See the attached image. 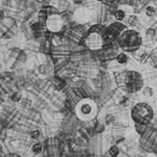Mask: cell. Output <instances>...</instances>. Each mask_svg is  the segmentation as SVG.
I'll list each match as a JSON object with an SVG mask.
<instances>
[{
    "instance_id": "cell-14",
    "label": "cell",
    "mask_w": 157,
    "mask_h": 157,
    "mask_svg": "<svg viewBox=\"0 0 157 157\" xmlns=\"http://www.w3.org/2000/svg\"><path fill=\"white\" fill-rule=\"evenodd\" d=\"M39 130H36V131H33V133H31V137H33V138H38V137H39Z\"/></svg>"
},
{
    "instance_id": "cell-13",
    "label": "cell",
    "mask_w": 157,
    "mask_h": 157,
    "mask_svg": "<svg viewBox=\"0 0 157 157\" xmlns=\"http://www.w3.org/2000/svg\"><path fill=\"white\" fill-rule=\"evenodd\" d=\"M128 23L129 25H135L136 23H137V17H136L135 15H131L128 17Z\"/></svg>"
},
{
    "instance_id": "cell-9",
    "label": "cell",
    "mask_w": 157,
    "mask_h": 157,
    "mask_svg": "<svg viewBox=\"0 0 157 157\" xmlns=\"http://www.w3.org/2000/svg\"><path fill=\"white\" fill-rule=\"evenodd\" d=\"M33 152L35 153V154H39V153H41L42 152V146H41V144L40 143H36V144H33Z\"/></svg>"
},
{
    "instance_id": "cell-12",
    "label": "cell",
    "mask_w": 157,
    "mask_h": 157,
    "mask_svg": "<svg viewBox=\"0 0 157 157\" xmlns=\"http://www.w3.org/2000/svg\"><path fill=\"white\" fill-rule=\"evenodd\" d=\"M11 99L14 101V102H18L21 100V94L20 93H13L11 96Z\"/></svg>"
},
{
    "instance_id": "cell-15",
    "label": "cell",
    "mask_w": 157,
    "mask_h": 157,
    "mask_svg": "<svg viewBox=\"0 0 157 157\" xmlns=\"http://www.w3.org/2000/svg\"><path fill=\"white\" fill-rule=\"evenodd\" d=\"M102 129H103V126H100V125H98V126L95 128V130H96L97 132H101V131H102Z\"/></svg>"
},
{
    "instance_id": "cell-2",
    "label": "cell",
    "mask_w": 157,
    "mask_h": 157,
    "mask_svg": "<svg viewBox=\"0 0 157 157\" xmlns=\"http://www.w3.org/2000/svg\"><path fill=\"white\" fill-rule=\"evenodd\" d=\"M143 85V80L141 75L135 71H128L124 76L125 90L129 93H136Z\"/></svg>"
},
{
    "instance_id": "cell-4",
    "label": "cell",
    "mask_w": 157,
    "mask_h": 157,
    "mask_svg": "<svg viewBox=\"0 0 157 157\" xmlns=\"http://www.w3.org/2000/svg\"><path fill=\"white\" fill-rule=\"evenodd\" d=\"M121 44H123L124 48H126L128 45V50H130L131 46L137 48V46H139L141 44V38H140L139 33H137L136 31H125L121 36Z\"/></svg>"
},
{
    "instance_id": "cell-3",
    "label": "cell",
    "mask_w": 157,
    "mask_h": 157,
    "mask_svg": "<svg viewBox=\"0 0 157 157\" xmlns=\"http://www.w3.org/2000/svg\"><path fill=\"white\" fill-rule=\"evenodd\" d=\"M95 105L90 100H83L78 105V115L82 120H90L95 116Z\"/></svg>"
},
{
    "instance_id": "cell-1",
    "label": "cell",
    "mask_w": 157,
    "mask_h": 157,
    "mask_svg": "<svg viewBox=\"0 0 157 157\" xmlns=\"http://www.w3.org/2000/svg\"><path fill=\"white\" fill-rule=\"evenodd\" d=\"M132 118L138 124H148L153 118V110L146 103H139L132 109Z\"/></svg>"
},
{
    "instance_id": "cell-8",
    "label": "cell",
    "mask_w": 157,
    "mask_h": 157,
    "mask_svg": "<svg viewBox=\"0 0 157 157\" xmlns=\"http://www.w3.org/2000/svg\"><path fill=\"white\" fill-rule=\"evenodd\" d=\"M125 11H123V10H116L115 12V18L117 21H123L125 18Z\"/></svg>"
},
{
    "instance_id": "cell-10",
    "label": "cell",
    "mask_w": 157,
    "mask_h": 157,
    "mask_svg": "<svg viewBox=\"0 0 157 157\" xmlns=\"http://www.w3.org/2000/svg\"><path fill=\"white\" fill-rule=\"evenodd\" d=\"M118 153H120V150H118L117 146H112L109 151V154L111 155V156H117Z\"/></svg>"
},
{
    "instance_id": "cell-5",
    "label": "cell",
    "mask_w": 157,
    "mask_h": 157,
    "mask_svg": "<svg viewBox=\"0 0 157 157\" xmlns=\"http://www.w3.org/2000/svg\"><path fill=\"white\" fill-rule=\"evenodd\" d=\"M86 45L90 50H99L103 46V38L102 35L98 31L92 30V33L86 38Z\"/></svg>"
},
{
    "instance_id": "cell-18",
    "label": "cell",
    "mask_w": 157,
    "mask_h": 157,
    "mask_svg": "<svg viewBox=\"0 0 157 157\" xmlns=\"http://www.w3.org/2000/svg\"><path fill=\"white\" fill-rule=\"evenodd\" d=\"M2 17H3V12L0 11V20H2Z\"/></svg>"
},
{
    "instance_id": "cell-7",
    "label": "cell",
    "mask_w": 157,
    "mask_h": 157,
    "mask_svg": "<svg viewBox=\"0 0 157 157\" xmlns=\"http://www.w3.org/2000/svg\"><path fill=\"white\" fill-rule=\"evenodd\" d=\"M116 59H117V61L120 63H126L127 60H128V57H127L126 54H123V53H121V54L117 55Z\"/></svg>"
},
{
    "instance_id": "cell-16",
    "label": "cell",
    "mask_w": 157,
    "mask_h": 157,
    "mask_svg": "<svg viewBox=\"0 0 157 157\" xmlns=\"http://www.w3.org/2000/svg\"><path fill=\"white\" fill-rule=\"evenodd\" d=\"M153 146L155 147V152L157 153V140H155V142H154V144H153Z\"/></svg>"
},
{
    "instance_id": "cell-11",
    "label": "cell",
    "mask_w": 157,
    "mask_h": 157,
    "mask_svg": "<svg viewBox=\"0 0 157 157\" xmlns=\"http://www.w3.org/2000/svg\"><path fill=\"white\" fill-rule=\"evenodd\" d=\"M155 14H156V9L154 7H147V9H146V15L154 16Z\"/></svg>"
},
{
    "instance_id": "cell-17",
    "label": "cell",
    "mask_w": 157,
    "mask_h": 157,
    "mask_svg": "<svg viewBox=\"0 0 157 157\" xmlns=\"http://www.w3.org/2000/svg\"><path fill=\"white\" fill-rule=\"evenodd\" d=\"M3 95H2V93H1V92H0V102H2V101H3Z\"/></svg>"
},
{
    "instance_id": "cell-6",
    "label": "cell",
    "mask_w": 157,
    "mask_h": 157,
    "mask_svg": "<svg viewBox=\"0 0 157 157\" xmlns=\"http://www.w3.org/2000/svg\"><path fill=\"white\" fill-rule=\"evenodd\" d=\"M45 23H46V24H45L46 27H48L51 31H54V33L60 30L61 25H63L61 17L58 15V13L51 14V15H48V20L45 21Z\"/></svg>"
}]
</instances>
